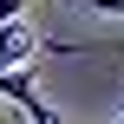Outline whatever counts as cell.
I'll list each match as a JSON object with an SVG mask.
<instances>
[{"label":"cell","mask_w":124,"mask_h":124,"mask_svg":"<svg viewBox=\"0 0 124 124\" xmlns=\"http://www.w3.org/2000/svg\"><path fill=\"white\" fill-rule=\"evenodd\" d=\"M33 52H39V33L26 20H7L0 26V72H33Z\"/></svg>","instance_id":"6da1fadb"},{"label":"cell","mask_w":124,"mask_h":124,"mask_svg":"<svg viewBox=\"0 0 124 124\" xmlns=\"http://www.w3.org/2000/svg\"><path fill=\"white\" fill-rule=\"evenodd\" d=\"M20 13H26V0H0V26H7V20H20Z\"/></svg>","instance_id":"7a4b0ae2"},{"label":"cell","mask_w":124,"mask_h":124,"mask_svg":"<svg viewBox=\"0 0 124 124\" xmlns=\"http://www.w3.org/2000/svg\"><path fill=\"white\" fill-rule=\"evenodd\" d=\"M85 7H98V13H124V0H85Z\"/></svg>","instance_id":"3957f363"}]
</instances>
